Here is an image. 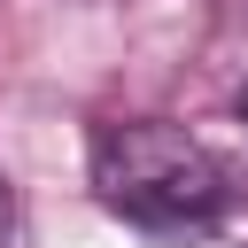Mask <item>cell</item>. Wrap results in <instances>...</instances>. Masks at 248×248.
Listing matches in <instances>:
<instances>
[{
    "mask_svg": "<svg viewBox=\"0 0 248 248\" xmlns=\"http://www.w3.org/2000/svg\"><path fill=\"white\" fill-rule=\"evenodd\" d=\"M93 194L140 232H202L232 202V170L163 116H124L93 132Z\"/></svg>",
    "mask_w": 248,
    "mask_h": 248,
    "instance_id": "6da1fadb",
    "label": "cell"
},
{
    "mask_svg": "<svg viewBox=\"0 0 248 248\" xmlns=\"http://www.w3.org/2000/svg\"><path fill=\"white\" fill-rule=\"evenodd\" d=\"M0 248H31V232H23V202H16V186H8V170H0Z\"/></svg>",
    "mask_w": 248,
    "mask_h": 248,
    "instance_id": "7a4b0ae2",
    "label": "cell"
},
{
    "mask_svg": "<svg viewBox=\"0 0 248 248\" xmlns=\"http://www.w3.org/2000/svg\"><path fill=\"white\" fill-rule=\"evenodd\" d=\"M240 124H248V93H240Z\"/></svg>",
    "mask_w": 248,
    "mask_h": 248,
    "instance_id": "3957f363",
    "label": "cell"
}]
</instances>
